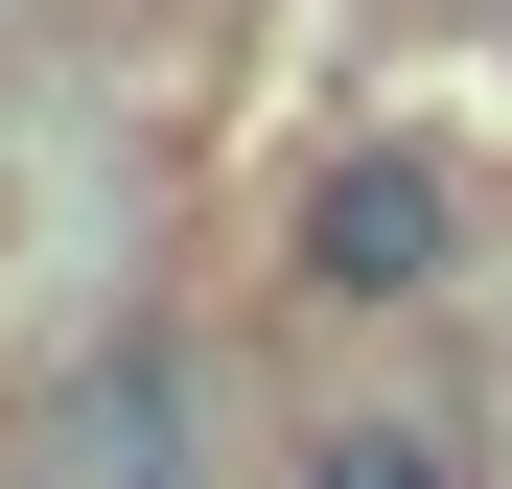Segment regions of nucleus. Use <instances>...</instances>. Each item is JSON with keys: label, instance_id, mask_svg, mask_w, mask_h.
I'll list each match as a JSON object with an SVG mask.
<instances>
[{"label": "nucleus", "instance_id": "2", "mask_svg": "<svg viewBox=\"0 0 512 489\" xmlns=\"http://www.w3.org/2000/svg\"><path fill=\"white\" fill-rule=\"evenodd\" d=\"M280 489H466V420H419V396H326Z\"/></svg>", "mask_w": 512, "mask_h": 489}, {"label": "nucleus", "instance_id": "1", "mask_svg": "<svg viewBox=\"0 0 512 489\" xmlns=\"http://www.w3.org/2000/svg\"><path fill=\"white\" fill-rule=\"evenodd\" d=\"M443 257H466V233H443V163H419V140H350V163H326V187H303V233H280V280L303 303H443Z\"/></svg>", "mask_w": 512, "mask_h": 489}]
</instances>
